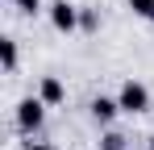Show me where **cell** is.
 <instances>
[{
	"instance_id": "cell-1",
	"label": "cell",
	"mask_w": 154,
	"mask_h": 150,
	"mask_svg": "<svg viewBox=\"0 0 154 150\" xmlns=\"http://www.w3.org/2000/svg\"><path fill=\"white\" fill-rule=\"evenodd\" d=\"M117 104H121V113L137 117V113H146V108H150V88H146L142 79H125V83H121V92H117Z\"/></svg>"
},
{
	"instance_id": "cell-2",
	"label": "cell",
	"mask_w": 154,
	"mask_h": 150,
	"mask_svg": "<svg viewBox=\"0 0 154 150\" xmlns=\"http://www.w3.org/2000/svg\"><path fill=\"white\" fill-rule=\"evenodd\" d=\"M42 121H46V100L42 96H25L17 104V129H21V133H38Z\"/></svg>"
},
{
	"instance_id": "cell-3",
	"label": "cell",
	"mask_w": 154,
	"mask_h": 150,
	"mask_svg": "<svg viewBox=\"0 0 154 150\" xmlns=\"http://www.w3.org/2000/svg\"><path fill=\"white\" fill-rule=\"evenodd\" d=\"M46 13H50V25L58 33H75L79 29V4H71V0H54Z\"/></svg>"
},
{
	"instance_id": "cell-4",
	"label": "cell",
	"mask_w": 154,
	"mask_h": 150,
	"mask_svg": "<svg viewBox=\"0 0 154 150\" xmlns=\"http://www.w3.org/2000/svg\"><path fill=\"white\" fill-rule=\"evenodd\" d=\"M88 113H92V121H96V125H112V121H117V113H121V104H117V96H92Z\"/></svg>"
},
{
	"instance_id": "cell-5",
	"label": "cell",
	"mask_w": 154,
	"mask_h": 150,
	"mask_svg": "<svg viewBox=\"0 0 154 150\" xmlns=\"http://www.w3.org/2000/svg\"><path fill=\"white\" fill-rule=\"evenodd\" d=\"M38 96L46 100V108H54V104H63V100H67V88H63V79H58V75H42Z\"/></svg>"
},
{
	"instance_id": "cell-6",
	"label": "cell",
	"mask_w": 154,
	"mask_h": 150,
	"mask_svg": "<svg viewBox=\"0 0 154 150\" xmlns=\"http://www.w3.org/2000/svg\"><path fill=\"white\" fill-rule=\"evenodd\" d=\"M0 58H4V71H17V42L13 38H0Z\"/></svg>"
},
{
	"instance_id": "cell-7",
	"label": "cell",
	"mask_w": 154,
	"mask_h": 150,
	"mask_svg": "<svg viewBox=\"0 0 154 150\" xmlns=\"http://www.w3.org/2000/svg\"><path fill=\"white\" fill-rule=\"evenodd\" d=\"M79 29L96 33V29H100V13H96V8H79Z\"/></svg>"
},
{
	"instance_id": "cell-8",
	"label": "cell",
	"mask_w": 154,
	"mask_h": 150,
	"mask_svg": "<svg viewBox=\"0 0 154 150\" xmlns=\"http://www.w3.org/2000/svg\"><path fill=\"white\" fill-rule=\"evenodd\" d=\"M129 8H133L142 21H150V25H154V0H129Z\"/></svg>"
},
{
	"instance_id": "cell-9",
	"label": "cell",
	"mask_w": 154,
	"mask_h": 150,
	"mask_svg": "<svg viewBox=\"0 0 154 150\" xmlns=\"http://www.w3.org/2000/svg\"><path fill=\"white\" fill-rule=\"evenodd\" d=\"M13 8L25 13V17H38V13H42V0H13Z\"/></svg>"
},
{
	"instance_id": "cell-10",
	"label": "cell",
	"mask_w": 154,
	"mask_h": 150,
	"mask_svg": "<svg viewBox=\"0 0 154 150\" xmlns=\"http://www.w3.org/2000/svg\"><path fill=\"white\" fill-rule=\"evenodd\" d=\"M100 150H125V138H121V133H104V138H100Z\"/></svg>"
},
{
	"instance_id": "cell-11",
	"label": "cell",
	"mask_w": 154,
	"mask_h": 150,
	"mask_svg": "<svg viewBox=\"0 0 154 150\" xmlns=\"http://www.w3.org/2000/svg\"><path fill=\"white\" fill-rule=\"evenodd\" d=\"M25 150H54L50 142H25Z\"/></svg>"
},
{
	"instance_id": "cell-12",
	"label": "cell",
	"mask_w": 154,
	"mask_h": 150,
	"mask_svg": "<svg viewBox=\"0 0 154 150\" xmlns=\"http://www.w3.org/2000/svg\"><path fill=\"white\" fill-rule=\"evenodd\" d=\"M150 150H154V138H150Z\"/></svg>"
}]
</instances>
